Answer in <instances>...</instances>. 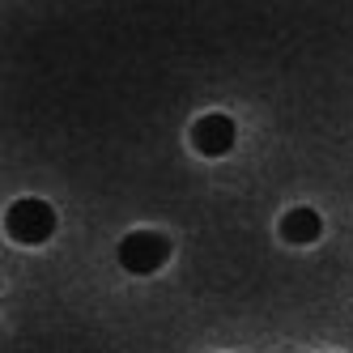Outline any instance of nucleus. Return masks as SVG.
Instances as JSON below:
<instances>
[{"label":"nucleus","instance_id":"1","mask_svg":"<svg viewBox=\"0 0 353 353\" xmlns=\"http://www.w3.org/2000/svg\"><path fill=\"white\" fill-rule=\"evenodd\" d=\"M5 234L21 247H39L56 234V209L39 196H26V200H13L9 213H5Z\"/></svg>","mask_w":353,"mask_h":353},{"label":"nucleus","instance_id":"4","mask_svg":"<svg viewBox=\"0 0 353 353\" xmlns=\"http://www.w3.org/2000/svg\"><path fill=\"white\" fill-rule=\"evenodd\" d=\"M319 234H323V221H319V213L307 209V205H298V209H290V213L281 217V239L294 243V247H307V243H315Z\"/></svg>","mask_w":353,"mask_h":353},{"label":"nucleus","instance_id":"3","mask_svg":"<svg viewBox=\"0 0 353 353\" xmlns=\"http://www.w3.org/2000/svg\"><path fill=\"white\" fill-rule=\"evenodd\" d=\"M234 141H239V128H234V119L221 115V111L200 115L192 123V145H196V154H205V158H225L234 149Z\"/></svg>","mask_w":353,"mask_h":353},{"label":"nucleus","instance_id":"2","mask_svg":"<svg viewBox=\"0 0 353 353\" xmlns=\"http://www.w3.org/2000/svg\"><path fill=\"white\" fill-rule=\"evenodd\" d=\"M119 268L132 272V276H149L158 272L166 260H170V239L158 234V230H132L128 239H119Z\"/></svg>","mask_w":353,"mask_h":353}]
</instances>
